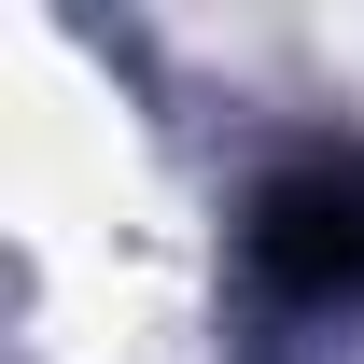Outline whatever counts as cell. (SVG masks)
<instances>
[{"mask_svg": "<svg viewBox=\"0 0 364 364\" xmlns=\"http://www.w3.org/2000/svg\"><path fill=\"white\" fill-rule=\"evenodd\" d=\"M238 252H252V294L280 322H364V154L350 140L280 154L238 210Z\"/></svg>", "mask_w": 364, "mask_h": 364, "instance_id": "6da1fadb", "label": "cell"}]
</instances>
